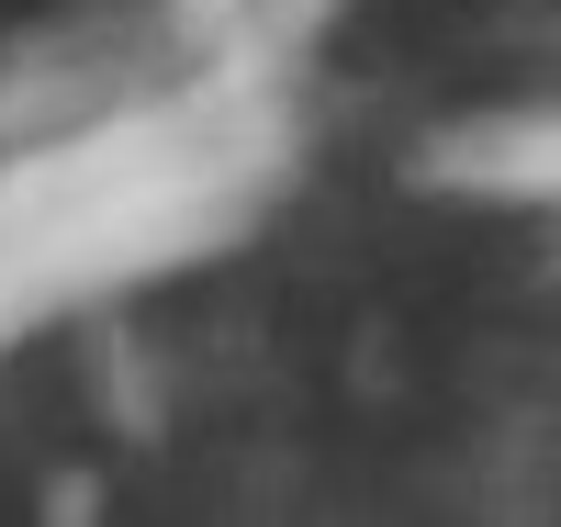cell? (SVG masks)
<instances>
[{"mask_svg":"<svg viewBox=\"0 0 561 527\" xmlns=\"http://www.w3.org/2000/svg\"><path fill=\"white\" fill-rule=\"evenodd\" d=\"M438 169L483 180V191H517V203H561V113H505V124H472L449 135Z\"/></svg>","mask_w":561,"mask_h":527,"instance_id":"6da1fadb","label":"cell"}]
</instances>
